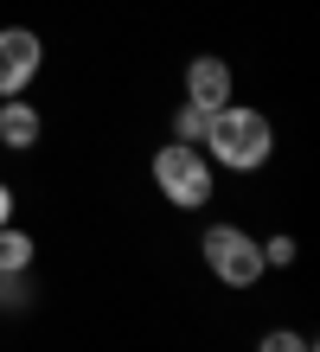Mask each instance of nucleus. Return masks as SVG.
Wrapping results in <instances>:
<instances>
[{
    "mask_svg": "<svg viewBox=\"0 0 320 352\" xmlns=\"http://www.w3.org/2000/svg\"><path fill=\"white\" fill-rule=\"evenodd\" d=\"M205 160L211 167H231V173H256L263 160L275 154V129L263 109H244V102H224L211 109V129H205Z\"/></svg>",
    "mask_w": 320,
    "mask_h": 352,
    "instance_id": "obj_1",
    "label": "nucleus"
},
{
    "mask_svg": "<svg viewBox=\"0 0 320 352\" xmlns=\"http://www.w3.org/2000/svg\"><path fill=\"white\" fill-rule=\"evenodd\" d=\"M199 256H205V269H211L224 288H256V282L269 276V263H263V237H250L244 224H205Z\"/></svg>",
    "mask_w": 320,
    "mask_h": 352,
    "instance_id": "obj_2",
    "label": "nucleus"
},
{
    "mask_svg": "<svg viewBox=\"0 0 320 352\" xmlns=\"http://www.w3.org/2000/svg\"><path fill=\"white\" fill-rule=\"evenodd\" d=\"M154 186L167 205H180V212H199L211 205V186H218V167L205 160V148H186V141H167L154 154Z\"/></svg>",
    "mask_w": 320,
    "mask_h": 352,
    "instance_id": "obj_3",
    "label": "nucleus"
},
{
    "mask_svg": "<svg viewBox=\"0 0 320 352\" xmlns=\"http://www.w3.org/2000/svg\"><path fill=\"white\" fill-rule=\"evenodd\" d=\"M39 71H45V38L32 26H0V102L26 96Z\"/></svg>",
    "mask_w": 320,
    "mask_h": 352,
    "instance_id": "obj_4",
    "label": "nucleus"
},
{
    "mask_svg": "<svg viewBox=\"0 0 320 352\" xmlns=\"http://www.w3.org/2000/svg\"><path fill=\"white\" fill-rule=\"evenodd\" d=\"M231 65L224 58H192L186 65V102H199V109H224L231 102Z\"/></svg>",
    "mask_w": 320,
    "mask_h": 352,
    "instance_id": "obj_5",
    "label": "nucleus"
},
{
    "mask_svg": "<svg viewBox=\"0 0 320 352\" xmlns=\"http://www.w3.org/2000/svg\"><path fill=\"white\" fill-rule=\"evenodd\" d=\"M39 135H45V116L32 102H19V96L0 102V154H32Z\"/></svg>",
    "mask_w": 320,
    "mask_h": 352,
    "instance_id": "obj_6",
    "label": "nucleus"
},
{
    "mask_svg": "<svg viewBox=\"0 0 320 352\" xmlns=\"http://www.w3.org/2000/svg\"><path fill=\"white\" fill-rule=\"evenodd\" d=\"M32 256H39V243H32V231H19V224H0V269H32Z\"/></svg>",
    "mask_w": 320,
    "mask_h": 352,
    "instance_id": "obj_7",
    "label": "nucleus"
},
{
    "mask_svg": "<svg viewBox=\"0 0 320 352\" xmlns=\"http://www.w3.org/2000/svg\"><path fill=\"white\" fill-rule=\"evenodd\" d=\"M211 129V109H199V102H180L173 109V141H186V148H199Z\"/></svg>",
    "mask_w": 320,
    "mask_h": 352,
    "instance_id": "obj_8",
    "label": "nucleus"
},
{
    "mask_svg": "<svg viewBox=\"0 0 320 352\" xmlns=\"http://www.w3.org/2000/svg\"><path fill=\"white\" fill-rule=\"evenodd\" d=\"M0 307H7V314H26L32 307V282H26V269H0Z\"/></svg>",
    "mask_w": 320,
    "mask_h": 352,
    "instance_id": "obj_9",
    "label": "nucleus"
},
{
    "mask_svg": "<svg viewBox=\"0 0 320 352\" xmlns=\"http://www.w3.org/2000/svg\"><path fill=\"white\" fill-rule=\"evenodd\" d=\"M256 352H314V340L295 333V327H269V333L256 340Z\"/></svg>",
    "mask_w": 320,
    "mask_h": 352,
    "instance_id": "obj_10",
    "label": "nucleus"
},
{
    "mask_svg": "<svg viewBox=\"0 0 320 352\" xmlns=\"http://www.w3.org/2000/svg\"><path fill=\"white\" fill-rule=\"evenodd\" d=\"M263 263H269V269H288V263H295V237H288V231L269 237V243H263Z\"/></svg>",
    "mask_w": 320,
    "mask_h": 352,
    "instance_id": "obj_11",
    "label": "nucleus"
},
{
    "mask_svg": "<svg viewBox=\"0 0 320 352\" xmlns=\"http://www.w3.org/2000/svg\"><path fill=\"white\" fill-rule=\"evenodd\" d=\"M0 224H13V186L0 179Z\"/></svg>",
    "mask_w": 320,
    "mask_h": 352,
    "instance_id": "obj_12",
    "label": "nucleus"
},
{
    "mask_svg": "<svg viewBox=\"0 0 320 352\" xmlns=\"http://www.w3.org/2000/svg\"><path fill=\"white\" fill-rule=\"evenodd\" d=\"M0 160H7V154H0Z\"/></svg>",
    "mask_w": 320,
    "mask_h": 352,
    "instance_id": "obj_13",
    "label": "nucleus"
}]
</instances>
